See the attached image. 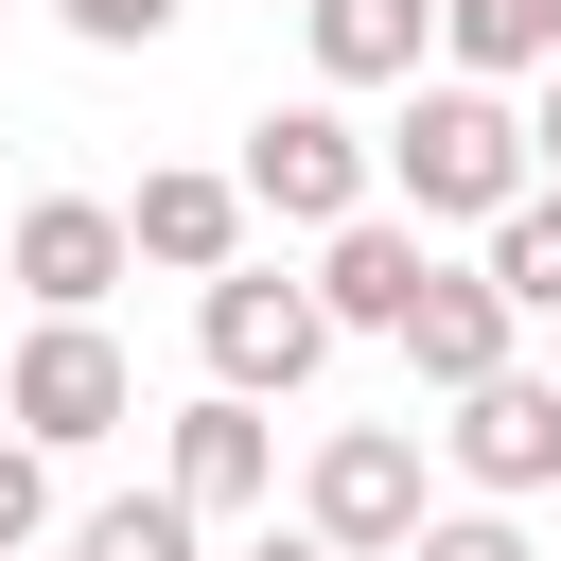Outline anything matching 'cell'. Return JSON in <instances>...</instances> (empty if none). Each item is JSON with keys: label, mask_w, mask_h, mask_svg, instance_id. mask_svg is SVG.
<instances>
[{"label": "cell", "mask_w": 561, "mask_h": 561, "mask_svg": "<svg viewBox=\"0 0 561 561\" xmlns=\"http://www.w3.org/2000/svg\"><path fill=\"white\" fill-rule=\"evenodd\" d=\"M386 193H403V228H508V210L543 193L526 105H508V88H473V70L403 88V123H386Z\"/></svg>", "instance_id": "obj_1"}, {"label": "cell", "mask_w": 561, "mask_h": 561, "mask_svg": "<svg viewBox=\"0 0 561 561\" xmlns=\"http://www.w3.org/2000/svg\"><path fill=\"white\" fill-rule=\"evenodd\" d=\"M228 175H245V210H263V228H316V245H333L351 210H386V140H351L333 105H263Z\"/></svg>", "instance_id": "obj_2"}, {"label": "cell", "mask_w": 561, "mask_h": 561, "mask_svg": "<svg viewBox=\"0 0 561 561\" xmlns=\"http://www.w3.org/2000/svg\"><path fill=\"white\" fill-rule=\"evenodd\" d=\"M193 351H210V386L280 403V386H316V368H333V298H316V280H280V263H228V280H193Z\"/></svg>", "instance_id": "obj_3"}, {"label": "cell", "mask_w": 561, "mask_h": 561, "mask_svg": "<svg viewBox=\"0 0 561 561\" xmlns=\"http://www.w3.org/2000/svg\"><path fill=\"white\" fill-rule=\"evenodd\" d=\"M0 421H18L35 456H88V438H123V421H140V368L105 351V316H35V333H18V368H0Z\"/></svg>", "instance_id": "obj_4"}, {"label": "cell", "mask_w": 561, "mask_h": 561, "mask_svg": "<svg viewBox=\"0 0 561 561\" xmlns=\"http://www.w3.org/2000/svg\"><path fill=\"white\" fill-rule=\"evenodd\" d=\"M298 526L333 543V561H403L438 508H421V438L403 421H333L316 438V473H298Z\"/></svg>", "instance_id": "obj_5"}, {"label": "cell", "mask_w": 561, "mask_h": 561, "mask_svg": "<svg viewBox=\"0 0 561 561\" xmlns=\"http://www.w3.org/2000/svg\"><path fill=\"white\" fill-rule=\"evenodd\" d=\"M386 351H403V368H421L438 403H473L491 368H526V298H508L491 263H438V280H421V316H403Z\"/></svg>", "instance_id": "obj_6"}, {"label": "cell", "mask_w": 561, "mask_h": 561, "mask_svg": "<svg viewBox=\"0 0 561 561\" xmlns=\"http://www.w3.org/2000/svg\"><path fill=\"white\" fill-rule=\"evenodd\" d=\"M158 491H175L193 526H228V508H263V491H280V421H263L245 386H210V403H175V421H158Z\"/></svg>", "instance_id": "obj_7"}, {"label": "cell", "mask_w": 561, "mask_h": 561, "mask_svg": "<svg viewBox=\"0 0 561 561\" xmlns=\"http://www.w3.org/2000/svg\"><path fill=\"white\" fill-rule=\"evenodd\" d=\"M438 456L508 508V491H561V368H491L456 421H438Z\"/></svg>", "instance_id": "obj_8"}, {"label": "cell", "mask_w": 561, "mask_h": 561, "mask_svg": "<svg viewBox=\"0 0 561 561\" xmlns=\"http://www.w3.org/2000/svg\"><path fill=\"white\" fill-rule=\"evenodd\" d=\"M0 263H18V298H35V316H105V280H123L140 245H123V210H105V193H35Z\"/></svg>", "instance_id": "obj_9"}, {"label": "cell", "mask_w": 561, "mask_h": 561, "mask_svg": "<svg viewBox=\"0 0 561 561\" xmlns=\"http://www.w3.org/2000/svg\"><path fill=\"white\" fill-rule=\"evenodd\" d=\"M123 245H140L158 280H228V263H245V175H193V158H175V175H140Z\"/></svg>", "instance_id": "obj_10"}, {"label": "cell", "mask_w": 561, "mask_h": 561, "mask_svg": "<svg viewBox=\"0 0 561 561\" xmlns=\"http://www.w3.org/2000/svg\"><path fill=\"white\" fill-rule=\"evenodd\" d=\"M421 280H438V245H421L403 210H351V228L316 245V298H333V333H403V316H421Z\"/></svg>", "instance_id": "obj_11"}, {"label": "cell", "mask_w": 561, "mask_h": 561, "mask_svg": "<svg viewBox=\"0 0 561 561\" xmlns=\"http://www.w3.org/2000/svg\"><path fill=\"white\" fill-rule=\"evenodd\" d=\"M298 18H316V70H333V88H421L438 0H298Z\"/></svg>", "instance_id": "obj_12"}, {"label": "cell", "mask_w": 561, "mask_h": 561, "mask_svg": "<svg viewBox=\"0 0 561 561\" xmlns=\"http://www.w3.org/2000/svg\"><path fill=\"white\" fill-rule=\"evenodd\" d=\"M438 53H456L473 88H508V70H561V0H438Z\"/></svg>", "instance_id": "obj_13"}, {"label": "cell", "mask_w": 561, "mask_h": 561, "mask_svg": "<svg viewBox=\"0 0 561 561\" xmlns=\"http://www.w3.org/2000/svg\"><path fill=\"white\" fill-rule=\"evenodd\" d=\"M70 561H210V526H193L175 491H105V508L70 526Z\"/></svg>", "instance_id": "obj_14"}, {"label": "cell", "mask_w": 561, "mask_h": 561, "mask_svg": "<svg viewBox=\"0 0 561 561\" xmlns=\"http://www.w3.org/2000/svg\"><path fill=\"white\" fill-rule=\"evenodd\" d=\"M491 280H508L526 316H561V193H526V210L491 228Z\"/></svg>", "instance_id": "obj_15"}, {"label": "cell", "mask_w": 561, "mask_h": 561, "mask_svg": "<svg viewBox=\"0 0 561 561\" xmlns=\"http://www.w3.org/2000/svg\"><path fill=\"white\" fill-rule=\"evenodd\" d=\"M18 543H53V456H35V438H0V561H18Z\"/></svg>", "instance_id": "obj_16"}, {"label": "cell", "mask_w": 561, "mask_h": 561, "mask_svg": "<svg viewBox=\"0 0 561 561\" xmlns=\"http://www.w3.org/2000/svg\"><path fill=\"white\" fill-rule=\"evenodd\" d=\"M403 561H526V526H508V508H438Z\"/></svg>", "instance_id": "obj_17"}, {"label": "cell", "mask_w": 561, "mask_h": 561, "mask_svg": "<svg viewBox=\"0 0 561 561\" xmlns=\"http://www.w3.org/2000/svg\"><path fill=\"white\" fill-rule=\"evenodd\" d=\"M53 18H70V35H88V53H140V35H175V18H193V0H53Z\"/></svg>", "instance_id": "obj_18"}, {"label": "cell", "mask_w": 561, "mask_h": 561, "mask_svg": "<svg viewBox=\"0 0 561 561\" xmlns=\"http://www.w3.org/2000/svg\"><path fill=\"white\" fill-rule=\"evenodd\" d=\"M526 158H543V193H561V70H543V105H526Z\"/></svg>", "instance_id": "obj_19"}, {"label": "cell", "mask_w": 561, "mask_h": 561, "mask_svg": "<svg viewBox=\"0 0 561 561\" xmlns=\"http://www.w3.org/2000/svg\"><path fill=\"white\" fill-rule=\"evenodd\" d=\"M245 561H333V543H316V526H263V543H245Z\"/></svg>", "instance_id": "obj_20"}, {"label": "cell", "mask_w": 561, "mask_h": 561, "mask_svg": "<svg viewBox=\"0 0 561 561\" xmlns=\"http://www.w3.org/2000/svg\"><path fill=\"white\" fill-rule=\"evenodd\" d=\"M543 368H561V316H543Z\"/></svg>", "instance_id": "obj_21"}]
</instances>
